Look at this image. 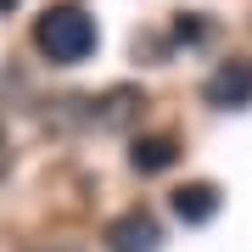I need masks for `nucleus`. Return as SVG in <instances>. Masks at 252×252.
Returning <instances> with one entry per match:
<instances>
[{"mask_svg": "<svg viewBox=\"0 0 252 252\" xmlns=\"http://www.w3.org/2000/svg\"><path fill=\"white\" fill-rule=\"evenodd\" d=\"M202 34H207V23H202V11H185V17L174 23V39H180V45H196Z\"/></svg>", "mask_w": 252, "mask_h": 252, "instance_id": "0eeeda50", "label": "nucleus"}, {"mask_svg": "<svg viewBox=\"0 0 252 252\" xmlns=\"http://www.w3.org/2000/svg\"><path fill=\"white\" fill-rule=\"evenodd\" d=\"M107 247L112 252H157L162 247V224L146 207H129V213H118L107 224Z\"/></svg>", "mask_w": 252, "mask_h": 252, "instance_id": "f03ea898", "label": "nucleus"}, {"mask_svg": "<svg viewBox=\"0 0 252 252\" xmlns=\"http://www.w3.org/2000/svg\"><path fill=\"white\" fill-rule=\"evenodd\" d=\"M6 6H11V0H0V11H6Z\"/></svg>", "mask_w": 252, "mask_h": 252, "instance_id": "6e6552de", "label": "nucleus"}, {"mask_svg": "<svg viewBox=\"0 0 252 252\" xmlns=\"http://www.w3.org/2000/svg\"><path fill=\"white\" fill-rule=\"evenodd\" d=\"M90 107H95L90 118H95L101 129H124L129 118L140 112V90H135V84H118V90H107L101 101H90Z\"/></svg>", "mask_w": 252, "mask_h": 252, "instance_id": "20e7f679", "label": "nucleus"}, {"mask_svg": "<svg viewBox=\"0 0 252 252\" xmlns=\"http://www.w3.org/2000/svg\"><path fill=\"white\" fill-rule=\"evenodd\" d=\"M34 45L56 67H73V62H84L95 51V17L84 6H45L39 23H34Z\"/></svg>", "mask_w": 252, "mask_h": 252, "instance_id": "f257e3e1", "label": "nucleus"}, {"mask_svg": "<svg viewBox=\"0 0 252 252\" xmlns=\"http://www.w3.org/2000/svg\"><path fill=\"white\" fill-rule=\"evenodd\" d=\"M129 162H135L140 174H162V168L180 162V146H174L168 135H140L135 146H129Z\"/></svg>", "mask_w": 252, "mask_h": 252, "instance_id": "39448f33", "label": "nucleus"}, {"mask_svg": "<svg viewBox=\"0 0 252 252\" xmlns=\"http://www.w3.org/2000/svg\"><path fill=\"white\" fill-rule=\"evenodd\" d=\"M202 95L213 101V107H247L252 101V62H224L202 84Z\"/></svg>", "mask_w": 252, "mask_h": 252, "instance_id": "7ed1b4c3", "label": "nucleus"}, {"mask_svg": "<svg viewBox=\"0 0 252 252\" xmlns=\"http://www.w3.org/2000/svg\"><path fill=\"white\" fill-rule=\"evenodd\" d=\"M174 213H180L185 224H207V219L219 213V190L213 185H180L174 190Z\"/></svg>", "mask_w": 252, "mask_h": 252, "instance_id": "423d86ee", "label": "nucleus"}]
</instances>
